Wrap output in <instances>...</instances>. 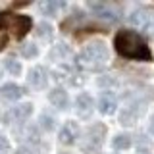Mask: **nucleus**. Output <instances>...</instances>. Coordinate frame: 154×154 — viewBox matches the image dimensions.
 Masks as SVG:
<instances>
[{
  "instance_id": "obj_20",
  "label": "nucleus",
  "mask_w": 154,
  "mask_h": 154,
  "mask_svg": "<svg viewBox=\"0 0 154 154\" xmlns=\"http://www.w3.org/2000/svg\"><path fill=\"white\" fill-rule=\"evenodd\" d=\"M38 37H42V38H50L52 37V25L50 23H46V21H42L41 25H38Z\"/></svg>"
},
{
  "instance_id": "obj_8",
  "label": "nucleus",
  "mask_w": 154,
  "mask_h": 154,
  "mask_svg": "<svg viewBox=\"0 0 154 154\" xmlns=\"http://www.w3.org/2000/svg\"><path fill=\"white\" fill-rule=\"evenodd\" d=\"M77 139H79V125L75 122H66L60 129V143L73 144Z\"/></svg>"
},
{
  "instance_id": "obj_6",
  "label": "nucleus",
  "mask_w": 154,
  "mask_h": 154,
  "mask_svg": "<svg viewBox=\"0 0 154 154\" xmlns=\"http://www.w3.org/2000/svg\"><path fill=\"white\" fill-rule=\"evenodd\" d=\"M89 8L96 17L106 19V21H110V23H116L119 19V12L116 8H112L110 4H106V2H89Z\"/></svg>"
},
{
  "instance_id": "obj_25",
  "label": "nucleus",
  "mask_w": 154,
  "mask_h": 154,
  "mask_svg": "<svg viewBox=\"0 0 154 154\" xmlns=\"http://www.w3.org/2000/svg\"><path fill=\"white\" fill-rule=\"evenodd\" d=\"M148 131H150V135H154V114L150 116V123H148Z\"/></svg>"
},
{
  "instance_id": "obj_26",
  "label": "nucleus",
  "mask_w": 154,
  "mask_h": 154,
  "mask_svg": "<svg viewBox=\"0 0 154 154\" xmlns=\"http://www.w3.org/2000/svg\"><path fill=\"white\" fill-rule=\"evenodd\" d=\"M137 154H150V152H148V150H139Z\"/></svg>"
},
{
  "instance_id": "obj_4",
  "label": "nucleus",
  "mask_w": 154,
  "mask_h": 154,
  "mask_svg": "<svg viewBox=\"0 0 154 154\" xmlns=\"http://www.w3.org/2000/svg\"><path fill=\"white\" fill-rule=\"evenodd\" d=\"M104 139H106V127L102 123H93L89 129H87V137H85L83 148L85 150H91V152H96L100 146H102Z\"/></svg>"
},
{
  "instance_id": "obj_1",
  "label": "nucleus",
  "mask_w": 154,
  "mask_h": 154,
  "mask_svg": "<svg viewBox=\"0 0 154 154\" xmlns=\"http://www.w3.org/2000/svg\"><path fill=\"white\" fill-rule=\"evenodd\" d=\"M114 46L119 56L129 58V60H139V62H148L152 58L150 48H148L146 41L135 31L123 29L119 31L114 38Z\"/></svg>"
},
{
  "instance_id": "obj_21",
  "label": "nucleus",
  "mask_w": 154,
  "mask_h": 154,
  "mask_svg": "<svg viewBox=\"0 0 154 154\" xmlns=\"http://www.w3.org/2000/svg\"><path fill=\"white\" fill-rule=\"evenodd\" d=\"M19 52H21V54L25 56V58H35L38 50H37V46H35V45H31V42H29V45H23L21 48H19Z\"/></svg>"
},
{
  "instance_id": "obj_22",
  "label": "nucleus",
  "mask_w": 154,
  "mask_h": 154,
  "mask_svg": "<svg viewBox=\"0 0 154 154\" xmlns=\"http://www.w3.org/2000/svg\"><path fill=\"white\" fill-rule=\"evenodd\" d=\"M54 118L52 116H46V114H42L41 116V125H42V129H46V131H52L54 129Z\"/></svg>"
},
{
  "instance_id": "obj_13",
  "label": "nucleus",
  "mask_w": 154,
  "mask_h": 154,
  "mask_svg": "<svg viewBox=\"0 0 154 154\" xmlns=\"http://www.w3.org/2000/svg\"><path fill=\"white\" fill-rule=\"evenodd\" d=\"M116 108H118V100H116V96H114L112 93H104L102 96H100V100H98V110H100L104 116L114 114Z\"/></svg>"
},
{
  "instance_id": "obj_5",
  "label": "nucleus",
  "mask_w": 154,
  "mask_h": 154,
  "mask_svg": "<svg viewBox=\"0 0 154 154\" xmlns=\"http://www.w3.org/2000/svg\"><path fill=\"white\" fill-rule=\"evenodd\" d=\"M129 23H131L133 27H137V29H150L152 27V21H154V16H152V12L150 10H146V8H137V10H133L131 14H129Z\"/></svg>"
},
{
  "instance_id": "obj_14",
  "label": "nucleus",
  "mask_w": 154,
  "mask_h": 154,
  "mask_svg": "<svg viewBox=\"0 0 154 154\" xmlns=\"http://www.w3.org/2000/svg\"><path fill=\"white\" fill-rule=\"evenodd\" d=\"M0 96L4 100H17L23 96V89L16 83H6V85L0 87Z\"/></svg>"
},
{
  "instance_id": "obj_11",
  "label": "nucleus",
  "mask_w": 154,
  "mask_h": 154,
  "mask_svg": "<svg viewBox=\"0 0 154 154\" xmlns=\"http://www.w3.org/2000/svg\"><path fill=\"white\" fill-rule=\"evenodd\" d=\"M75 71H73V67H69V66H66V64H62V66H58L56 69H54V79L56 81H66V83H69V85H77L79 81L75 79Z\"/></svg>"
},
{
  "instance_id": "obj_10",
  "label": "nucleus",
  "mask_w": 154,
  "mask_h": 154,
  "mask_svg": "<svg viewBox=\"0 0 154 154\" xmlns=\"http://www.w3.org/2000/svg\"><path fill=\"white\" fill-rule=\"evenodd\" d=\"M75 110L81 118H89V116L93 114V98H91V94L81 93L77 96L75 98Z\"/></svg>"
},
{
  "instance_id": "obj_9",
  "label": "nucleus",
  "mask_w": 154,
  "mask_h": 154,
  "mask_svg": "<svg viewBox=\"0 0 154 154\" xmlns=\"http://www.w3.org/2000/svg\"><path fill=\"white\" fill-rule=\"evenodd\" d=\"M27 81H29V85H31L33 89H45V87H46V81H48L46 69H45V67H41V66L33 67V69L29 71Z\"/></svg>"
},
{
  "instance_id": "obj_16",
  "label": "nucleus",
  "mask_w": 154,
  "mask_h": 154,
  "mask_svg": "<svg viewBox=\"0 0 154 154\" xmlns=\"http://www.w3.org/2000/svg\"><path fill=\"white\" fill-rule=\"evenodd\" d=\"M64 8H66V2H60V0H46V2L38 4V10H41L45 16H56V14Z\"/></svg>"
},
{
  "instance_id": "obj_17",
  "label": "nucleus",
  "mask_w": 154,
  "mask_h": 154,
  "mask_svg": "<svg viewBox=\"0 0 154 154\" xmlns=\"http://www.w3.org/2000/svg\"><path fill=\"white\" fill-rule=\"evenodd\" d=\"M112 146L116 150H125V148L131 146V137L129 135H116L112 141Z\"/></svg>"
},
{
  "instance_id": "obj_2",
  "label": "nucleus",
  "mask_w": 154,
  "mask_h": 154,
  "mask_svg": "<svg viewBox=\"0 0 154 154\" xmlns=\"http://www.w3.org/2000/svg\"><path fill=\"white\" fill-rule=\"evenodd\" d=\"M108 58H110L108 46L102 41H93L77 54L75 64L85 71H100L108 64Z\"/></svg>"
},
{
  "instance_id": "obj_15",
  "label": "nucleus",
  "mask_w": 154,
  "mask_h": 154,
  "mask_svg": "<svg viewBox=\"0 0 154 154\" xmlns=\"http://www.w3.org/2000/svg\"><path fill=\"white\" fill-rule=\"evenodd\" d=\"M31 112H33V104H19V106L10 110L8 118L16 119V122H23V119H27L29 116H31Z\"/></svg>"
},
{
  "instance_id": "obj_18",
  "label": "nucleus",
  "mask_w": 154,
  "mask_h": 154,
  "mask_svg": "<svg viewBox=\"0 0 154 154\" xmlns=\"http://www.w3.org/2000/svg\"><path fill=\"white\" fill-rule=\"evenodd\" d=\"M66 56H69V48H67L66 45H58V46L52 48V52H50V58L54 62L62 60V58H66Z\"/></svg>"
},
{
  "instance_id": "obj_27",
  "label": "nucleus",
  "mask_w": 154,
  "mask_h": 154,
  "mask_svg": "<svg viewBox=\"0 0 154 154\" xmlns=\"http://www.w3.org/2000/svg\"><path fill=\"white\" fill-rule=\"evenodd\" d=\"M60 154H67V152H60Z\"/></svg>"
},
{
  "instance_id": "obj_12",
  "label": "nucleus",
  "mask_w": 154,
  "mask_h": 154,
  "mask_svg": "<svg viewBox=\"0 0 154 154\" xmlns=\"http://www.w3.org/2000/svg\"><path fill=\"white\" fill-rule=\"evenodd\" d=\"M48 100H50L52 104L56 106V108L64 110L67 108V104H69V98H67V93L62 87H56V89H52L50 93H48Z\"/></svg>"
},
{
  "instance_id": "obj_24",
  "label": "nucleus",
  "mask_w": 154,
  "mask_h": 154,
  "mask_svg": "<svg viewBox=\"0 0 154 154\" xmlns=\"http://www.w3.org/2000/svg\"><path fill=\"white\" fill-rule=\"evenodd\" d=\"M16 154H37L33 148H29V146H19L17 150H16Z\"/></svg>"
},
{
  "instance_id": "obj_28",
  "label": "nucleus",
  "mask_w": 154,
  "mask_h": 154,
  "mask_svg": "<svg viewBox=\"0 0 154 154\" xmlns=\"http://www.w3.org/2000/svg\"><path fill=\"white\" fill-rule=\"evenodd\" d=\"M0 75H2V69H0Z\"/></svg>"
},
{
  "instance_id": "obj_3",
  "label": "nucleus",
  "mask_w": 154,
  "mask_h": 154,
  "mask_svg": "<svg viewBox=\"0 0 154 154\" xmlns=\"http://www.w3.org/2000/svg\"><path fill=\"white\" fill-rule=\"evenodd\" d=\"M31 25H33V21L29 16L0 12V29H8L16 38H21L23 35H27L31 31Z\"/></svg>"
},
{
  "instance_id": "obj_19",
  "label": "nucleus",
  "mask_w": 154,
  "mask_h": 154,
  "mask_svg": "<svg viewBox=\"0 0 154 154\" xmlns=\"http://www.w3.org/2000/svg\"><path fill=\"white\" fill-rule=\"evenodd\" d=\"M4 66H6V69L12 75H19V73H21V64L16 62L14 58H6V60H4Z\"/></svg>"
},
{
  "instance_id": "obj_7",
  "label": "nucleus",
  "mask_w": 154,
  "mask_h": 154,
  "mask_svg": "<svg viewBox=\"0 0 154 154\" xmlns=\"http://www.w3.org/2000/svg\"><path fill=\"white\" fill-rule=\"evenodd\" d=\"M143 114V108L139 102H133V104H127L125 108L122 110V114H119V122L123 125H135L137 123V119L141 118Z\"/></svg>"
},
{
  "instance_id": "obj_23",
  "label": "nucleus",
  "mask_w": 154,
  "mask_h": 154,
  "mask_svg": "<svg viewBox=\"0 0 154 154\" xmlns=\"http://www.w3.org/2000/svg\"><path fill=\"white\" fill-rule=\"evenodd\" d=\"M0 154H12V146H10V141L6 137L0 135Z\"/></svg>"
}]
</instances>
